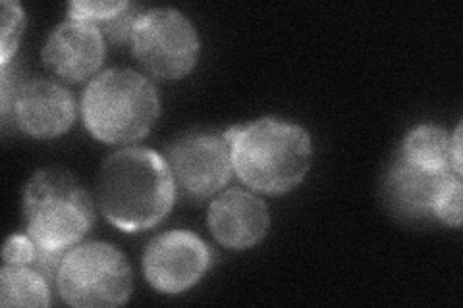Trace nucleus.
<instances>
[{
    "label": "nucleus",
    "instance_id": "obj_1",
    "mask_svg": "<svg viewBox=\"0 0 463 308\" xmlns=\"http://www.w3.org/2000/svg\"><path fill=\"white\" fill-rule=\"evenodd\" d=\"M176 182L166 160L141 146L105 158L97 180V199L109 222L134 233L161 224L174 207Z\"/></svg>",
    "mask_w": 463,
    "mask_h": 308
},
{
    "label": "nucleus",
    "instance_id": "obj_2",
    "mask_svg": "<svg viewBox=\"0 0 463 308\" xmlns=\"http://www.w3.org/2000/svg\"><path fill=\"white\" fill-rule=\"evenodd\" d=\"M232 168L253 191L282 195L298 187L311 168L313 143L306 129L279 118H260L224 131Z\"/></svg>",
    "mask_w": 463,
    "mask_h": 308
},
{
    "label": "nucleus",
    "instance_id": "obj_3",
    "mask_svg": "<svg viewBox=\"0 0 463 308\" xmlns=\"http://www.w3.org/2000/svg\"><path fill=\"white\" fill-rule=\"evenodd\" d=\"M161 112L155 85L128 68L107 70L87 85L81 97V116L90 134L109 145H128L143 139Z\"/></svg>",
    "mask_w": 463,
    "mask_h": 308
},
{
    "label": "nucleus",
    "instance_id": "obj_4",
    "mask_svg": "<svg viewBox=\"0 0 463 308\" xmlns=\"http://www.w3.org/2000/svg\"><path fill=\"white\" fill-rule=\"evenodd\" d=\"M27 236L49 253L66 255L91 229L95 210L90 193L62 170H39L24 191Z\"/></svg>",
    "mask_w": 463,
    "mask_h": 308
},
{
    "label": "nucleus",
    "instance_id": "obj_5",
    "mask_svg": "<svg viewBox=\"0 0 463 308\" xmlns=\"http://www.w3.org/2000/svg\"><path fill=\"white\" fill-rule=\"evenodd\" d=\"M61 297L78 308H112L134 291V274L126 255L114 245L91 241L64 255L56 275Z\"/></svg>",
    "mask_w": 463,
    "mask_h": 308
},
{
    "label": "nucleus",
    "instance_id": "obj_6",
    "mask_svg": "<svg viewBox=\"0 0 463 308\" xmlns=\"http://www.w3.org/2000/svg\"><path fill=\"white\" fill-rule=\"evenodd\" d=\"M129 42L141 66L161 79L185 78L201 51L194 23L174 8L141 12Z\"/></svg>",
    "mask_w": 463,
    "mask_h": 308
},
{
    "label": "nucleus",
    "instance_id": "obj_7",
    "mask_svg": "<svg viewBox=\"0 0 463 308\" xmlns=\"http://www.w3.org/2000/svg\"><path fill=\"white\" fill-rule=\"evenodd\" d=\"M211 266V248L194 231L172 229L149 241L143 274L151 287L168 295L192 289Z\"/></svg>",
    "mask_w": 463,
    "mask_h": 308
},
{
    "label": "nucleus",
    "instance_id": "obj_8",
    "mask_svg": "<svg viewBox=\"0 0 463 308\" xmlns=\"http://www.w3.org/2000/svg\"><path fill=\"white\" fill-rule=\"evenodd\" d=\"M168 166L176 187L192 199H207L228 183L232 154L224 135L185 134L168 146Z\"/></svg>",
    "mask_w": 463,
    "mask_h": 308
},
{
    "label": "nucleus",
    "instance_id": "obj_9",
    "mask_svg": "<svg viewBox=\"0 0 463 308\" xmlns=\"http://www.w3.org/2000/svg\"><path fill=\"white\" fill-rule=\"evenodd\" d=\"M105 61V39L99 25L66 20L56 25L45 47H43V62L66 81H83L93 76Z\"/></svg>",
    "mask_w": 463,
    "mask_h": 308
},
{
    "label": "nucleus",
    "instance_id": "obj_10",
    "mask_svg": "<svg viewBox=\"0 0 463 308\" xmlns=\"http://www.w3.org/2000/svg\"><path fill=\"white\" fill-rule=\"evenodd\" d=\"M14 114L24 134L52 139L66 134L76 120V100L64 85L32 79L14 93Z\"/></svg>",
    "mask_w": 463,
    "mask_h": 308
},
{
    "label": "nucleus",
    "instance_id": "obj_11",
    "mask_svg": "<svg viewBox=\"0 0 463 308\" xmlns=\"http://www.w3.org/2000/svg\"><path fill=\"white\" fill-rule=\"evenodd\" d=\"M207 222L222 247L245 251L267 236L270 214L263 199L250 191L230 189L211 202Z\"/></svg>",
    "mask_w": 463,
    "mask_h": 308
},
{
    "label": "nucleus",
    "instance_id": "obj_12",
    "mask_svg": "<svg viewBox=\"0 0 463 308\" xmlns=\"http://www.w3.org/2000/svg\"><path fill=\"white\" fill-rule=\"evenodd\" d=\"M446 178L450 175H434L417 170L398 156L388 170L386 195L398 212L411 218H427L432 216L434 193Z\"/></svg>",
    "mask_w": 463,
    "mask_h": 308
},
{
    "label": "nucleus",
    "instance_id": "obj_13",
    "mask_svg": "<svg viewBox=\"0 0 463 308\" xmlns=\"http://www.w3.org/2000/svg\"><path fill=\"white\" fill-rule=\"evenodd\" d=\"M405 163L434 175H456L452 168V137L439 126H417L402 143L398 154Z\"/></svg>",
    "mask_w": 463,
    "mask_h": 308
},
{
    "label": "nucleus",
    "instance_id": "obj_14",
    "mask_svg": "<svg viewBox=\"0 0 463 308\" xmlns=\"http://www.w3.org/2000/svg\"><path fill=\"white\" fill-rule=\"evenodd\" d=\"M0 304L8 306H49L51 284L43 274L29 266L5 264L0 270Z\"/></svg>",
    "mask_w": 463,
    "mask_h": 308
},
{
    "label": "nucleus",
    "instance_id": "obj_15",
    "mask_svg": "<svg viewBox=\"0 0 463 308\" xmlns=\"http://www.w3.org/2000/svg\"><path fill=\"white\" fill-rule=\"evenodd\" d=\"M461 195L463 185L459 175L446 178L437 189L432 199V218L440 219L446 226L458 228L461 224Z\"/></svg>",
    "mask_w": 463,
    "mask_h": 308
},
{
    "label": "nucleus",
    "instance_id": "obj_16",
    "mask_svg": "<svg viewBox=\"0 0 463 308\" xmlns=\"http://www.w3.org/2000/svg\"><path fill=\"white\" fill-rule=\"evenodd\" d=\"M25 27V14L18 3H3V39H0V64L8 66L10 58L16 54Z\"/></svg>",
    "mask_w": 463,
    "mask_h": 308
},
{
    "label": "nucleus",
    "instance_id": "obj_17",
    "mask_svg": "<svg viewBox=\"0 0 463 308\" xmlns=\"http://www.w3.org/2000/svg\"><path fill=\"white\" fill-rule=\"evenodd\" d=\"M128 6L129 3H126V0H120V3H81V0H74V3L68 6V16L70 20L105 25L116 16H120Z\"/></svg>",
    "mask_w": 463,
    "mask_h": 308
},
{
    "label": "nucleus",
    "instance_id": "obj_18",
    "mask_svg": "<svg viewBox=\"0 0 463 308\" xmlns=\"http://www.w3.org/2000/svg\"><path fill=\"white\" fill-rule=\"evenodd\" d=\"M39 257V245L27 236H10L3 248L5 264L32 268Z\"/></svg>",
    "mask_w": 463,
    "mask_h": 308
},
{
    "label": "nucleus",
    "instance_id": "obj_19",
    "mask_svg": "<svg viewBox=\"0 0 463 308\" xmlns=\"http://www.w3.org/2000/svg\"><path fill=\"white\" fill-rule=\"evenodd\" d=\"M461 124L456 127V131H454V135H452V168H454V172H456V175H463V164H461V160H463V154H461Z\"/></svg>",
    "mask_w": 463,
    "mask_h": 308
}]
</instances>
